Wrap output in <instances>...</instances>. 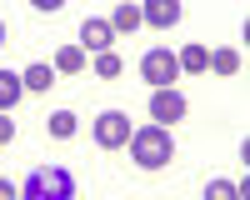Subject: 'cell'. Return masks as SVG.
Listing matches in <instances>:
<instances>
[{
	"label": "cell",
	"instance_id": "6da1fadb",
	"mask_svg": "<svg viewBox=\"0 0 250 200\" xmlns=\"http://www.w3.org/2000/svg\"><path fill=\"white\" fill-rule=\"evenodd\" d=\"M20 200H75V175L65 165H35L20 180Z\"/></svg>",
	"mask_w": 250,
	"mask_h": 200
},
{
	"label": "cell",
	"instance_id": "9a60e30c",
	"mask_svg": "<svg viewBox=\"0 0 250 200\" xmlns=\"http://www.w3.org/2000/svg\"><path fill=\"white\" fill-rule=\"evenodd\" d=\"M120 70H125V60H120L115 50H105V55H95V75H100V80H120Z\"/></svg>",
	"mask_w": 250,
	"mask_h": 200
},
{
	"label": "cell",
	"instance_id": "d6986e66",
	"mask_svg": "<svg viewBox=\"0 0 250 200\" xmlns=\"http://www.w3.org/2000/svg\"><path fill=\"white\" fill-rule=\"evenodd\" d=\"M0 45H5V20H0Z\"/></svg>",
	"mask_w": 250,
	"mask_h": 200
},
{
	"label": "cell",
	"instance_id": "3957f363",
	"mask_svg": "<svg viewBox=\"0 0 250 200\" xmlns=\"http://www.w3.org/2000/svg\"><path fill=\"white\" fill-rule=\"evenodd\" d=\"M140 80L150 90H170L180 80V65H175V50H145L140 55Z\"/></svg>",
	"mask_w": 250,
	"mask_h": 200
},
{
	"label": "cell",
	"instance_id": "9c48e42d",
	"mask_svg": "<svg viewBox=\"0 0 250 200\" xmlns=\"http://www.w3.org/2000/svg\"><path fill=\"white\" fill-rule=\"evenodd\" d=\"M20 85H25L30 95H45L55 85V65H45V60H35V65H25V75H20Z\"/></svg>",
	"mask_w": 250,
	"mask_h": 200
},
{
	"label": "cell",
	"instance_id": "ba28073f",
	"mask_svg": "<svg viewBox=\"0 0 250 200\" xmlns=\"http://www.w3.org/2000/svg\"><path fill=\"white\" fill-rule=\"evenodd\" d=\"M175 65H180L185 75H205V70H210V50H205L200 40H190V45L175 55Z\"/></svg>",
	"mask_w": 250,
	"mask_h": 200
},
{
	"label": "cell",
	"instance_id": "ac0fdd59",
	"mask_svg": "<svg viewBox=\"0 0 250 200\" xmlns=\"http://www.w3.org/2000/svg\"><path fill=\"white\" fill-rule=\"evenodd\" d=\"M0 200H20V185H10V180H0Z\"/></svg>",
	"mask_w": 250,
	"mask_h": 200
},
{
	"label": "cell",
	"instance_id": "7c38bea8",
	"mask_svg": "<svg viewBox=\"0 0 250 200\" xmlns=\"http://www.w3.org/2000/svg\"><path fill=\"white\" fill-rule=\"evenodd\" d=\"M20 95H25L20 75H15V70H0V115H5V110L15 105V100H20Z\"/></svg>",
	"mask_w": 250,
	"mask_h": 200
},
{
	"label": "cell",
	"instance_id": "277c9868",
	"mask_svg": "<svg viewBox=\"0 0 250 200\" xmlns=\"http://www.w3.org/2000/svg\"><path fill=\"white\" fill-rule=\"evenodd\" d=\"M130 135H135V125H130V115H125V110H100V115H95V145H100V150L130 145Z\"/></svg>",
	"mask_w": 250,
	"mask_h": 200
},
{
	"label": "cell",
	"instance_id": "8992f818",
	"mask_svg": "<svg viewBox=\"0 0 250 200\" xmlns=\"http://www.w3.org/2000/svg\"><path fill=\"white\" fill-rule=\"evenodd\" d=\"M180 0H145L140 5V25H155V30H170V25H180Z\"/></svg>",
	"mask_w": 250,
	"mask_h": 200
},
{
	"label": "cell",
	"instance_id": "5bb4252c",
	"mask_svg": "<svg viewBox=\"0 0 250 200\" xmlns=\"http://www.w3.org/2000/svg\"><path fill=\"white\" fill-rule=\"evenodd\" d=\"M75 130H80V120H75V110H55V115H50V135H55V140H70Z\"/></svg>",
	"mask_w": 250,
	"mask_h": 200
},
{
	"label": "cell",
	"instance_id": "4fadbf2b",
	"mask_svg": "<svg viewBox=\"0 0 250 200\" xmlns=\"http://www.w3.org/2000/svg\"><path fill=\"white\" fill-rule=\"evenodd\" d=\"M210 70H215V75H235V70H240V50H235V45L210 50Z\"/></svg>",
	"mask_w": 250,
	"mask_h": 200
},
{
	"label": "cell",
	"instance_id": "52a82bcc",
	"mask_svg": "<svg viewBox=\"0 0 250 200\" xmlns=\"http://www.w3.org/2000/svg\"><path fill=\"white\" fill-rule=\"evenodd\" d=\"M110 45H115L110 20H85V25H80V50H85V55H105Z\"/></svg>",
	"mask_w": 250,
	"mask_h": 200
},
{
	"label": "cell",
	"instance_id": "8fae6325",
	"mask_svg": "<svg viewBox=\"0 0 250 200\" xmlns=\"http://www.w3.org/2000/svg\"><path fill=\"white\" fill-rule=\"evenodd\" d=\"M110 30H115V35H130V30H140V5L120 0V5H115V15H110Z\"/></svg>",
	"mask_w": 250,
	"mask_h": 200
},
{
	"label": "cell",
	"instance_id": "30bf717a",
	"mask_svg": "<svg viewBox=\"0 0 250 200\" xmlns=\"http://www.w3.org/2000/svg\"><path fill=\"white\" fill-rule=\"evenodd\" d=\"M85 70V50L80 45H60L55 50V75H80Z\"/></svg>",
	"mask_w": 250,
	"mask_h": 200
},
{
	"label": "cell",
	"instance_id": "2e32d148",
	"mask_svg": "<svg viewBox=\"0 0 250 200\" xmlns=\"http://www.w3.org/2000/svg\"><path fill=\"white\" fill-rule=\"evenodd\" d=\"M205 200H240V190H235V180H210V185H205Z\"/></svg>",
	"mask_w": 250,
	"mask_h": 200
},
{
	"label": "cell",
	"instance_id": "5b68a950",
	"mask_svg": "<svg viewBox=\"0 0 250 200\" xmlns=\"http://www.w3.org/2000/svg\"><path fill=\"white\" fill-rule=\"evenodd\" d=\"M185 95L170 85V90H150V115H155V125H170V120H185Z\"/></svg>",
	"mask_w": 250,
	"mask_h": 200
},
{
	"label": "cell",
	"instance_id": "e0dca14e",
	"mask_svg": "<svg viewBox=\"0 0 250 200\" xmlns=\"http://www.w3.org/2000/svg\"><path fill=\"white\" fill-rule=\"evenodd\" d=\"M10 140H15V120L0 115V145H10Z\"/></svg>",
	"mask_w": 250,
	"mask_h": 200
},
{
	"label": "cell",
	"instance_id": "7a4b0ae2",
	"mask_svg": "<svg viewBox=\"0 0 250 200\" xmlns=\"http://www.w3.org/2000/svg\"><path fill=\"white\" fill-rule=\"evenodd\" d=\"M170 155H175V140H170L165 125H140L130 135V160H135L140 170H165Z\"/></svg>",
	"mask_w": 250,
	"mask_h": 200
}]
</instances>
